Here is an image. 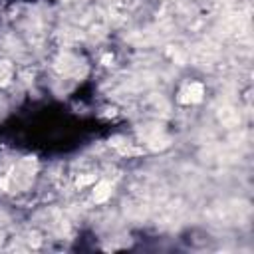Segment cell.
<instances>
[{"instance_id":"cell-4","label":"cell","mask_w":254,"mask_h":254,"mask_svg":"<svg viewBox=\"0 0 254 254\" xmlns=\"http://www.w3.org/2000/svg\"><path fill=\"white\" fill-rule=\"evenodd\" d=\"M93 181H95V177H93V175H87V177H79V179H77V185L83 187V185H89V183H93Z\"/></svg>"},{"instance_id":"cell-2","label":"cell","mask_w":254,"mask_h":254,"mask_svg":"<svg viewBox=\"0 0 254 254\" xmlns=\"http://www.w3.org/2000/svg\"><path fill=\"white\" fill-rule=\"evenodd\" d=\"M111 196V185L107 181H99L93 189V200L95 202H105Z\"/></svg>"},{"instance_id":"cell-1","label":"cell","mask_w":254,"mask_h":254,"mask_svg":"<svg viewBox=\"0 0 254 254\" xmlns=\"http://www.w3.org/2000/svg\"><path fill=\"white\" fill-rule=\"evenodd\" d=\"M202 95H204V87H202V83H198V81H192V83H189L183 91H181V101L183 103H198L200 99H202Z\"/></svg>"},{"instance_id":"cell-3","label":"cell","mask_w":254,"mask_h":254,"mask_svg":"<svg viewBox=\"0 0 254 254\" xmlns=\"http://www.w3.org/2000/svg\"><path fill=\"white\" fill-rule=\"evenodd\" d=\"M218 117H220V121H222L224 125H228V127H234V125H238V123H240V115H238L234 109H230V107L220 109Z\"/></svg>"}]
</instances>
